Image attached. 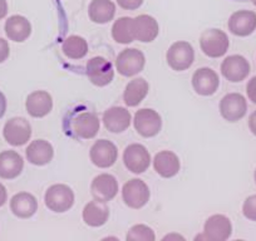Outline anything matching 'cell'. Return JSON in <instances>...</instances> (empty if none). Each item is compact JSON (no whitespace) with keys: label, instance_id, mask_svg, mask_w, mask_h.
<instances>
[{"label":"cell","instance_id":"cell-4","mask_svg":"<svg viewBox=\"0 0 256 241\" xmlns=\"http://www.w3.org/2000/svg\"><path fill=\"white\" fill-rule=\"evenodd\" d=\"M166 59L172 70L176 72H184L194 64L195 50L188 42H176L167 50Z\"/></svg>","mask_w":256,"mask_h":241},{"label":"cell","instance_id":"cell-2","mask_svg":"<svg viewBox=\"0 0 256 241\" xmlns=\"http://www.w3.org/2000/svg\"><path fill=\"white\" fill-rule=\"evenodd\" d=\"M200 46L204 54L210 58L225 56L230 46V40L225 32L220 29H208L200 36Z\"/></svg>","mask_w":256,"mask_h":241},{"label":"cell","instance_id":"cell-6","mask_svg":"<svg viewBox=\"0 0 256 241\" xmlns=\"http://www.w3.org/2000/svg\"><path fill=\"white\" fill-rule=\"evenodd\" d=\"M134 124L137 134L144 138L157 136L162 128V118L158 113L151 108H142L134 114Z\"/></svg>","mask_w":256,"mask_h":241},{"label":"cell","instance_id":"cell-29","mask_svg":"<svg viewBox=\"0 0 256 241\" xmlns=\"http://www.w3.org/2000/svg\"><path fill=\"white\" fill-rule=\"evenodd\" d=\"M112 36L120 44L132 43L134 40V18L122 16L117 19L112 26Z\"/></svg>","mask_w":256,"mask_h":241},{"label":"cell","instance_id":"cell-35","mask_svg":"<svg viewBox=\"0 0 256 241\" xmlns=\"http://www.w3.org/2000/svg\"><path fill=\"white\" fill-rule=\"evenodd\" d=\"M246 93H248V100L256 104V77H252L248 80L246 86Z\"/></svg>","mask_w":256,"mask_h":241},{"label":"cell","instance_id":"cell-13","mask_svg":"<svg viewBox=\"0 0 256 241\" xmlns=\"http://www.w3.org/2000/svg\"><path fill=\"white\" fill-rule=\"evenodd\" d=\"M192 87L198 94L210 97L218 92L220 87V78L211 68H200L192 76Z\"/></svg>","mask_w":256,"mask_h":241},{"label":"cell","instance_id":"cell-5","mask_svg":"<svg viewBox=\"0 0 256 241\" xmlns=\"http://www.w3.org/2000/svg\"><path fill=\"white\" fill-rule=\"evenodd\" d=\"M151 198L148 186L140 178H132L123 185L122 198L128 208L140 210L147 205Z\"/></svg>","mask_w":256,"mask_h":241},{"label":"cell","instance_id":"cell-10","mask_svg":"<svg viewBox=\"0 0 256 241\" xmlns=\"http://www.w3.org/2000/svg\"><path fill=\"white\" fill-rule=\"evenodd\" d=\"M232 234V224L225 215H212L204 225V235L196 238H206L211 241H225Z\"/></svg>","mask_w":256,"mask_h":241},{"label":"cell","instance_id":"cell-17","mask_svg":"<svg viewBox=\"0 0 256 241\" xmlns=\"http://www.w3.org/2000/svg\"><path fill=\"white\" fill-rule=\"evenodd\" d=\"M228 30L236 36H248L256 29V13L251 10L235 12L228 19Z\"/></svg>","mask_w":256,"mask_h":241},{"label":"cell","instance_id":"cell-41","mask_svg":"<svg viewBox=\"0 0 256 241\" xmlns=\"http://www.w3.org/2000/svg\"><path fill=\"white\" fill-rule=\"evenodd\" d=\"M251 3H252V4H254V6H256V0H251Z\"/></svg>","mask_w":256,"mask_h":241},{"label":"cell","instance_id":"cell-24","mask_svg":"<svg viewBox=\"0 0 256 241\" xmlns=\"http://www.w3.org/2000/svg\"><path fill=\"white\" fill-rule=\"evenodd\" d=\"M83 221L90 228H100L106 225L110 218V208L102 201H90L83 208Z\"/></svg>","mask_w":256,"mask_h":241},{"label":"cell","instance_id":"cell-11","mask_svg":"<svg viewBox=\"0 0 256 241\" xmlns=\"http://www.w3.org/2000/svg\"><path fill=\"white\" fill-rule=\"evenodd\" d=\"M90 157L92 164L98 168H108L117 161L118 150L116 144L108 140H98L90 147Z\"/></svg>","mask_w":256,"mask_h":241},{"label":"cell","instance_id":"cell-26","mask_svg":"<svg viewBox=\"0 0 256 241\" xmlns=\"http://www.w3.org/2000/svg\"><path fill=\"white\" fill-rule=\"evenodd\" d=\"M10 210L16 218H29L38 211V201L32 194L19 192L12 198Z\"/></svg>","mask_w":256,"mask_h":241},{"label":"cell","instance_id":"cell-27","mask_svg":"<svg viewBox=\"0 0 256 241\" xmlns=\"http://www.w3.org/2000/svg\"><path fill=\"white\" fill-rule=\"evenodd\" d=\"M90 19L96 24H107L116 16V4L112 0H92L88 6Z\"/></svg>","mask_w":256,"mask_h":241},{"label":"cell","instance_id":"cell-19","mask_svg":"<svg viewBox=\"0 0 256 241\" xmlns=\"http://www.w3.org/2000/svg\"><path fill=\"white\" fill-rule=\"evenodd\" d=\"M26 112L34 118H43L53 110V98L46 90H36L26 97Z\"/></svg>","mask_w":256,"mask_h":241},{"label":"cell","instance_id":"cell-40","mask_svg":"<svg viewBox=\"0 0 256 241\" xmlns=\"http://www.w3.org/2000/svg\"><path fill=\"white\" fill-rule=\"evenodd\" d=\"M171 238H181V240H184V238H182L181 235H174V234H172V235H167V236H164V240H171Z\"/></svg>","mask_w":256,"mask_h":241},{"label":"cell","instance_id":"cell-33","mask_svg":"<svg viewBox=\"0 0 256 241\" xmlns=\"http://www.w3.org/2000/svg\"><path fill=\"white\" fill-rule=\"evenodd\" d=\"M117 4L124 10H136L144 4V0H117Z\"/></svg>","mask_w":256,"mask_h":241},{"label":"cell","instance_id":"cell-14","mask_svg":"<svg viewBox=\"0 0 256 241\" xmlns=\"http://www.w3.org/2000/svg\"><path fill=\"white\" fill-rule=\"evenodd\" d=\"M90 192L94 200L108 202L118 194V181L113 174H102L93 178L90 184Z\"/></svg>","mask_w":256,"mask_h":241},{"label":"cell","instance_id":"cell-38","mask_svg":"<svg viewBox=\"0 0 256 241\" xmlns=\"http://www.w3.org/2000/svg\"><path fill=\"white\" fill-rule=\"evenodd\" d=\"M6 110V98L3 92H0V118H3Z\"/></svg>","mask_w":256,"mask_h":241},{"label":"cell","instance_id":"cell-15","mask_svg":"<svg viewBox=\"0 0 256 241\" xmlns=\"http://www.w3.org/2000/svg\"><path fill=\"white\" fill-rule=\"evenodd\" d=\"M221 73L228 82H242L250 74V63L242 56H230L224 59Z\"/></svg>","mask_w":256,"mask_h":241},{"label":"cell","instance_id":"cell-32","mask_svg":"<svg viewBox=\"0 0 256 241\" xmlns=\"http://www.w3.org/2000/svg\"><path fill=\"white\" fill-rule=\"evenodd\" d=\"M242 214L248 220L256 221V195L246 198L242 205Z\"/></svg>","mask_w":256,"mask_h":241},{"label":"cell","instance_id":"cell-28","mask_svg":"<svg viewBox=\"0 0 256 241\" xmlns=\"http://www.w3.org/2000/svg\"><path fill=\"white\" fill-rule=\"evenodd\" d=\"M150 84L144 78H134L128 83L123 92V100L128 107H137L148 94Z\"/></svg>","mask_w":256,"mask_h":241},{"label":"cell","instance_id":"cell-16","mask_svg":"<svg viewBox=\"0 0 256 241\" xmlns=\"http://www.w3.org/2000/svg\"><path fill=\"white\" fill-rule=\"evenodd\" d=\"M100 120L94 113L82 112L76 116L72 120V130L78 138H94L100 132Z\"/></svg>","mask_w":256,"mask_h":241},{"label":"cell","instance_id":"cell-3","mask_svg":"<svg viewBox=\"0 0 256 241\" xmlns=\"http://www.w3.org/2000/svg\"><path fill=\"white\" fill-rule=\"evenodd\" d=\"M146 58L141 50L136 48L123 49L116 59V68L123 77H134L144 70Z\"/></svg>","mask_w":256,"mask_h":241},{"label":"cell","instance_id":"cell-12","mask_svg":"<svg viewBox=\"0 0 256 241\" xmlns=\"http://www.w3.org/2000/svg\"><path fill=\"white\" fill-rule=\"evenodd\" d=\"M248 112V102L240 93H228L221 100L220 113L228 122H238L242 120Z\"/></svg>","mask_w":256,"mask_h":241},{"label":"cell","instance_id":"cell-42","mask_svg":"<svg viewBox=\"0 0 256 241\" xmlns=\"http://www.w3.org/2000/svg\"><path fill=\"white\" fill-rule=\"evenodd\" d=\"M254 177H255V184H256V170H255V174H254Z\"/></svg>","mask_w":256,"mask_h":241},{"label":"cell","instance_id":"cell-7","mask_svg":"<svg viewBox=\"0 0 256 241\" xmlns=\"http://www.w3.org/2000/svg\"><path fill=\"white\" fill-rule=\"evenodd\" d=\"M86 73L90 82L97 87H106L114 77V70L110 60L103 56H93L87 62Z\"/></svg>","mask_w":256,"mask_h":241},{"label":"cell","instance_id":"cell-25","mask_svg":"<svg viewBox=\"0 0 256 241\" xmlns=\"http://www.w3.org/2000/svg\"><path fill=\"white\" fill-rule=\"evenodd\" d=\"M4 29H6V36L16 43H23L32 34L30 22L23 16H12L6 22Z\"/></svg>","mask_w":256,"mask_h":241},{"label":"cell","instance_id":"cell-30","mask_svg":"<svg viewBox=\"0 0 256 241\" xmlns=\"http://www.w3.org/2000/svg\"><path fill=\"white\" fill-rule=\"evenodd\" d=\"M62 50L64 56L70 59H82L88 53V43L84 38L80 36H70L66 38L62 44Z\"/></svg>","mask_w":256,"mask_h":241},{"label":"cell","instance_id":"cell-39","mask_svg":"<svg viewBox=\"0 0 256 241\" xmlns=\"http://www.w3.org/2000/svg\"><path fill=\"white\" fill-rule=\"evenodd\" d=\"M6 14H8V3L6 0H0V20L6 18Z\"/></svg>","mask_w":256,"mask_h":241},{"label":"cell","instance_id":"cell-21","mask_svg":"<svg viewBox=\"0 0 256 241\" xmlns=\"http://www.w3.org/2000/svg\"><path fill=\"white\" fill-rule=\"evenodd\" d=\"M24 160L18 152L3 151L0 154V178L13 180L23 172Z\"/></svg>","mask_w":256,"mask_h":241},{"label":"cell","instance_id":"cell-20","mask_svg":"<svg viewBox=\"0 0 256 241\" xmlns=\"http://www.w3.org/2000/svg\"><path fill=\"white\" fill-rule=\"evenodd\" d=\"M134 39L142 43H151L158 36L160 26L156 19L151 16H142L134 18Z\"/></svg>","mask_w":256,"mask_h":241},{"label":"cell","instance_id":"cell-36","mask_svg":"<svg viewBox=\"0 0 256 241\" xmlns=\"http://www.w3.org/2000/svg\"><path fill=\"white\" fill-rule=\"evenodd\" d=\"M248 128H250L251 134L256 136V110H254L248 117Z\"/></svg>","mask_w":256,"mask_h":241},{"label":"cell","instance_id":"cell-34","mask_svg":"<svg viewBox=\"0 0 256 241\" xmlns=\"http://www.w3.org/2000/svg\"><path fill=\"white\" fill-rule=\"evenodd\" d=\"M9 54H10V46H9V43L6 39L0 38V64L6 62V59L9 58Z\"/></svg>","mask_w":256,"mask_h":241},{"label":"cell","instance_id":"cell-23","mask_svg":"<svg viewBox=\"0 0 256 241\" xmlns=\"http://www.w3.org/2000/svg\"><path fill=\"white\" fill-rule=\"evenodd\" d=\"M26 156L32 164L46 166L54 157L53 146L46 140H36L26 147Z\"/></svg>","mask_w":256,"mask_h":241},{"label":"cell","instance_id":"cell-37","mask_svg":"<svg viewBox=\"0 0 256 241\" xmlns=\"http://www.w3.org/2000/svg\"><path fill=\"white\" fill-rule=\"evenodd\" d=\"M6 200H8V191L3 184H0V208L6 205Z\"/></svg>","mask_w":256,"mask_h":241},{"label":"cell","instance_id":"cell-18","mask_svg":"<svg viewBox=\"0 0 256 241\" xmlns=\"http://www.w3.org/2000/svg\"><path fill=\"white\" fill-rule=\"evenodd\" d=\"M131 113L124 107H110L103 113V124L112 134H122L131 124Z\"/></svg>","mask_w":256,"mask_h":241},{"label":"cell","instance_id":"cell-31","mask_svg":"<svg viewBox=\"0 0 256 241\" xmlns=\"http://www.w3.org/2000/svg\"><path fill=\"white\" fill-rule=\"evenodd\" d=\"M126 238L128 241H154L156 235L150 226L138 224V225H134L130 228V231L126 235Z\"/></svg>","mask_w":256,"mask_h":241},{"label":"cell","instance_id":"cell-1","mask_svg":"<svg viewBox=\"0 0 256 241\" xmlns=\"http://www.w3.org/2000/svg\"><path fill=\"white\" fill-rule=\"evenodd\" d=\"M44 204L53 212H67L74 205V192L70 186L63 185V184L52 185L46 191Z\"/></svg>","mask_w":256,"mask_h":241},{"label":"cell","instance_id":"cell-8","mask_svg":"<svg viewBox=\"0 0 256 241\" xmlns=\"http://www.w3.org/2000/svg\"><path fill=\"white\" fill-rule=\"evenodd\" d=\"M4 140L14 147L24 146L32 137V126L23 117H14L4 124Z\"/></svg>","mask_w":256,"mask_h":241},{"label":"cell","instance_id":"cell-9","mask_svg":"<svg viewBox=\"0 0 256 241\" xmlns=\"http://www.w3.org/2000/svg\"><path fill=\"white\" fill-rule=\"evenodd\" d=\"M123 162L126 168L132 174H144L151 164V154L144 144H130L123 152Z\"/></svg>","mask_w":256,"mask_h":241},{"label":"cell","instance_id":"cell-22","mask_svg":"<svg viewBox=\"0 0 256 241\" xmlns=\"http://www.w3.org/2000/svg\"><path fill=\"white\" fill-rule=\"evenodd\" d=\"M154 171L164 178H171L180 172L181 162L178 156L172 151H161L154 158Z\"/></svg>","mask_w":256,"mask_h":241}]
</instances>
